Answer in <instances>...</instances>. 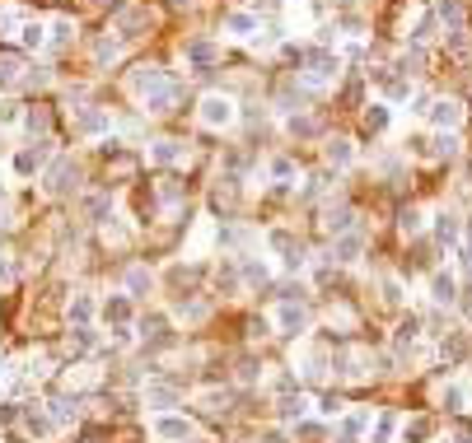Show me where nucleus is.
<instances>
[{
    "label": "nucleus",
    "mask_w": 472,
    "mask_h": 443,
    "mask_svg": "<svg viewBox=\"0 0 472 443\" xmlns=\"http://www.w3.org/2000/svg\"><path fill=\"white\" fill-rule=\"evenodd\" d=\"M281 327H286L290 336H295V332H304V308H295V304H286V308H281Z\"/></svg>",
    "instance_id": "obj_15"
},
{
    "label": "nucleus",
    "mask_w": 472,
    "mask_h": 443,
    "mask_svg": "<svg viewBox=\"0 0 472 443\" xmlns=\"http://www.w3.org/2000/svg\"><path fill=\"white\" fill-rule=\"evenodd\" d=\"M14 79H19V61H14V56H0V84L10 89Z\"/></svg>",
    "instance_id": "obj_19"
},
{
    "label": "nucleus",
    "mask_w": 472,
    "mask_h": 443,
    "mask_svg": "<svg viewBox=\"0 0 472 443\" xmlns=\"http://www.w3.org/2000/svg\"><path fill=\"white\" fill-rule=\"evenodd\" d=\"M38 163H42V150H24V155L14 159V168H19L24 178H28V173H38Z\"/></svg>",
    "instance_id": "obj_17"
},
{
    "label": "nucleus",
    "mask_w": 472,
    "mask_h": 443,
    "mask_svg": "<svg viewBox=\"0 0 472 443\" xmlns=\"http://www.w3.org/2000/svg\"><path fill=\"white\" fill-rule=\"evenodd\" d=\"M75 126L84 131V135H103V131H108V117L99 112V107H79V112H75Z\"/></svg>",
    "instance_id": "obj_6"
},
{
    "label": "nucleus",
    "mask_w": 472,
    "mask_h": 443,
    "mask_svg": "<svg viewBox=\"0 0 472 443\" xmlns=\"http://www.w3.org/2000/svg\"><path fill=\"white\" fill-rule=\"evenodd\" d=\"M201 406L220 416V411H229V397H225V392H206V397H201Z\"/></svg>",
    "instance_id": "obj_22"
},
{
    "label": "nucleus",
    "mask_w": 472,
    "mask_h": 443,
    "mask_svg": "<svg viewBox=\"0 0 472 443\" xmlns=\"http://www.w3.org/2000/svg\"><path fill=\"white\" fill-rule=\"evenodd\" d=\"M24 429L33 434V439H52V434H56V420L47 416V411H38V406H28V411H24Z\"/></svg>",
    "instance_id": "obj_4"
},
{
    "label": "nucleus",
    "mask_w": 472,
    "mask_h": 443,
    "mask_svg": "<svg viewBox=\"0 0 472 443\" xmlns=\"http://www.w3.org/2000/svg\"><path fill=\"white\" fill-rule=\"evenodd\" d=\"M47 416H52L56 425H71V420L79 416V401L75 397H52V401H47Z\"/></svg>",
    "instance_id": "obj_8"
},
{
    "label": "nucleus",
    "mask_w": 472,
    "mask_h": 443,
    "mask_svg": "<svg viewBox=\"0 0 472 443\" xmlns=\"http://www.w3.org/2000/svg\"><path fill=\"white\" fill-rule=\"evenodd\" d=\"M19 42H24L28 52L47 47V28H42V24H24V28H19Z\"/></svg>",
    "instance_id": "obj_13"
},
{
    "label": "nucleus",
    "mask_w": 472,
    "mask_h": 443,
    "mask_svg": "<svg viewBox=\"0 0 472 443\" xmlns=\"http://www.w3.org/2000/svg\"><path fill=\"white\" fill-rule=\"evenodd\" d=\"M10 420H24V411H14V406H0V425H10Z\"/></svg>",
    "instance_id": "obj_29"
},
{
    "label": "nucleus",
    "mask_w": 472,
    "mask_h": 443,
    "mask_svg": "<svg viewBox=\"0 0 472 443\" xmlns=\"http://www.w3.org/2000/svg\"><path fill=\"white\" fill-rule=\"evenodd\" d=\"M229 117H234V107H229V98H220V94H210L206 103H201V122L206 126H225Z\"/></svg>",
    "instance_id": "obj_3"
},
{
    "label": "nucleus",
    "mask_w": 472,
    "mask_h": 443,
    "mask_svg": "<svg viewBox=\"0 0 472 443\" xmlns=\"http://www.w3.org/2000/svg\"><path fill=\"white\" fill-rule=\"evenodd\" d=\"M0 196H5V183H0Z\"/></svg>",
    "instance_id": "obj_34"
},
{
    "label": "nucleus",
    "mask_w": 472,
    "mask_h": 443,
    "mask_svg": "<svg viewBox=\"0 0 472 443\" xmlns=\"http://www.w3.org/2000/svg\"><path fill=\"white\" fill-rule=\"evenodd\" d=\"M341 443H356V439H341Z\"/></svg>",
    "instance_id": "obj_35"
},
{
    "label": "nucleus",
    "mask_w": 472,
    "mask_h": 443,
    "mask_svg": "<svg viewBox=\"0 0 472 443\" xmlns=\"http://www.w3.org/2000/svg\"><path fill=\"white\" fill-rule=\"evenodd\" d=\"M435 122H445V126H449V122H458V107H454V103H435Z\"/></svg>",
    "instance_id": "obj_24"
},
{
    "label": "nucleus",
    "mask_w": 472,
    "mask_h": 443,
    "mask_svg": "<svg viewBox=\"0 0 472 443\" xmlns=\"http://www.w3.org/2000/svg\"><path fill=\"white\" fill-rule=\"evenodd\" d=\"M178 401V388H169V383H150L145 388V406H155V411H169Z\"/></svg>",
    "instance_id": "obj_7"
},
{
    "label": "nucleus",
    "mask_w": 472,
    "mask_h": 443,
    "mask_svg": "<svg viewBox=\"0 0 472 443\" xmlns=\"http://www.w3.org/2000/svg\"><path fill=\"white\" fill-rule=\"evenodd\" d=\"M71 38H75V24H71V19H52V24H47V42H52V47H66Z\"/></svg>",
    "instance_id": "obj_12"
},
{
    "label": "nucleus",
    "mask_w": 472,
    "mask_h": 443,
    "mask_svg": "<svg viewBox=\"0 0 472 443\" xmlns=\"http://www.w3.org/2000/svg\"><path fill=\"white\" fill-rule=\"evenodd\" d=\"M0 378H5V360H0Z\"/></svg>",
    "instance_id": "obj_33"
},
{
    "label": "nucleus",
    "mask_w": 472,
    "mask_h": 443,
    "mask_svg": "<svg viewBox=\"0 0 472 443\" xmlns=\"http://www.w3.org/2000/svg\"><path fill=\"white\" fill-rule=\"evenodd\" d=\"M66 313H71V322H75V327H89V322H94V299H89V294H75Z\"/></svg>",
    "instance_id": "obj_10"
},
{
    "label": "nucleus",
    "mask_w": 472,
    "mask_h": 443,
    "mask_svg": "<svg viewBox=\"0 0 472 443\" xmlns=\"http://www.w3.org/2000/svg\"><path fill=\"white\" fill-rule=\"evenodd\" d=\"M150 159H155V163H178V159H183V145H178V140H155V145H150Z\"/></svg>",
    "instance_id": "obj_11"
},
{
    "label": "nucleus",
    "mask_w": 472,
    "mask_h": 443,
    "mask_svg": "<svg viewBox=\"0 0 472 443\" xmlns=\"http://www.w3.org/2000/svg\"><path fill=\"white\" fill-rule=\"evenodd\" d=\"M425 434H430V425H425V420H417V425H407V439H425Z\"/></svg>",
    "instance_id": "obj_28"
},
{
    "label": "nucleus",
    "mask_w": 472,
    "mask_h": 443,
    "mask_svg": "<svg viewBox=\"0 0 472 443\" xmlns=\"http://www.w3.org/2000/svg\"><path fill=\"white\" fill-rule=\"evenodd\" d=\"M229 33H234V38H243V33H253V14H229Z\"/></svg>",
    "instance_id": "obj_21"
},
{
    "label": "nucleus",
    "mask_w": 472,
    "mask_h": 443,
    "mask_svg": "<svg viewBox=\"0 0 472 443\" xmlns=\"http://www.w3.org/2000/svg\"><path fill=\"white\" fill-rule=\"evenodd\" d=\"M132 89L136 94H155V89H164V75H159V66H140L132 75Z\"/></svg>",
    "instance_id": "obj_9"
},
{
    "label": "nucleus",
    "mask_w": 472,
    "mask_h": 443,
    "mask_svg": "<svg viewBox=\"0 0 472 443\" xmlns=\"http://www.w3.org/2000/svg\"><path fill=\"white\" fill-rule=\"evenodd\" d=\"M304 411H309V401H304V397H286V401H281V416H286V420L304 416Z\"/></svg>",
    "instance_id": "obj_20"
},
{
    "label": "nucleus",
    "mask_w": 472,
    "mask_h": 443,
    "mask_svg": "<svg viewBox=\"0 0 472 443\" xmlns=\"http://www.w3.org/2000/svg\"><path fill=\"white\" fill-rule=\"evenodd\" d=\"M327 155H332V163H346V159H351V150H346V140H337V145H332Z\"/></svg>",
    "instance_id": "obj_27"
},
{
    "label": "nucleus",
    "mask_w": 472,
    "mask_h": 443,
    "mask_svg": "<svg viewBox=\"0 0 472 443\" xmlns=\"http://www.w3.org/2000/svg\"><path fill=\"white\" fill-rule=\"evenodd\" d=\"M215 47H210V42H187V61H192V66H210V61H215Z\"/></svg>",
    "instance_id": "obj_14"
},
{
    "label": "nucleus",
    "mask_w": 472,
    "mask_h": 443,
    "mask_svg": "<svg viewBox=\"0 0 472 443\" xmlns=\"http://www.w3.org/2000/svg\"><path fill=\"white\" fill-rule=\"evenodd\" d=\"M19 112H14V103H0V122H14Z\"/></svg>",
    "instance_id": "obj_32"
},
{
    "label": "nucleus",
    "mask_w": 472,
    "mask_h": 443,
    "mask_svg": "<svg viewBox=\"0 0 472 443\" xmlns=\"http://www.w3.org/2000/svg\"><path fill=\"white\" fill-rule=\"evenodd\" d=\"M169 103H173V89H169V84L155 89V94H145V107H150V112H169Z\"/></svg>",
    "instance_id": "obj_16"
},
{
    "label": "nucleus",
    "mask_w": 472,
    "mask_h": 443,
    "mask_svg": "<svg viewBox=\"0 0 472 443\" xmlns=\"http://www.w3.org/2000/svg\"><path fill=\"white\" fill-rule=\"evenodd\" d=\"M435 299H454V280L449 276H435Z\"/></svg>",
    "instance_id": "obj_25"
},
{
    "label": "nucleus",
    "mask_w": 472,
    "mask_h": 443,
    "mask_svg": "<svg viewBox=\"0 0 472 443\" xmlns=\"http://www.w3.org/2000/svg\"><path fill=\"white\" fill-rule=\"evenodd\" d=\"M10 280H14V266H10V261H0V285H10Z\"/></svg>",
    "instance_id": "obj_31"
},
{
    "label": "nucleus",
    "mask_w": 472,
    "mask_h": 443,
    "mask_svg": "<svg viewBox=\"0 0 472 443\" xmlns=\"http://www.w3.org/2000/svg\"><path fill=\"white\" fill-rule=\"evenodd\" d=\"M337 252H341V261H356V252H360V238H341Z\"/></svg>",
    "instance_id": "obj_23"
},
{
    "label": "nucleus",
    "mask_w": 472,
    "mask_h": 443,
    "mask_svg": "<svg viewBox=\"0 0 472 443\" xmlns=\"http://www.w3.org/2000/svg\"><path fill=\"white\" fill-rule=\"evenodd\" d=\"M19 24V14H14V10H10V5H5V10H0V38H5V33H10V28Z\"/></svg>",
    "instance_id": "obj_26"
},
{
    "label": "nucleus",
    "mask_w": 472,
    "mask_h": 443,
    "mask_svg": "<svg viewBox=\"0 0 472 443\" xmlns=\"http://www.w3.org/2000/svg\"><path fill=\"white\" fill-rule=\"evenodd\" d=\"M103 322L108 327H127V322H132V299H127V294H112L103 304Z\"/></svg>",
    "instance_id": "obj_5"
},
{
    "label": "nucleus",
    "mask_w": 472,
    "mask_h": 443,
    "mask_svg": "<svg viewBox=\"0 0 472 443\" xmlns=\"http://www.w3.org/2000/svg\"><path fill=\"white\" fill-rule=\"evenodd\" d=\"M117 56V42H99V61H112Z\"/></svg>",
    "instance_id": "obj_30"
},
{
    "label": "nucleus",
    "mask_w": 472,
    "mask_h": 443,
    "mask_svg": "<svg viewBox=\"0 0 472 443\" xmlns=\"http://www.w3.org/2000/svg\"><path fill=\"white\" fill-rule=\"evenodd\" d=\"M75 187H79L75 159H56L52 168H47V178H42V191H47V196H66V191H75Z\"/></svg>",
    "instance_id": "obj_1"
},
{
    "label": "nucleus",
    "mask_w": 472,
    "mask_h": 443,
    "mask_svg": "<svg viewBox=\"0 0 472 443\" xmlns=\"http://www.w3.org/2000/svg\"><path fill=\"white\" fill-rule=\"evenodd\" d=\"M150 429H155L159 439H192V425H187L183 416H169V411H159V416L150 420Z\"/></svg>",
    "instance_id": "obj_2"
},
{
    "label": "nucleus",
    "mask_w": 472,
    "mask_h": 443,
    "mask_svg": "<svg viewBox=\"0 0 472 443\" xmlns=\"http://www.w3.org/2000/svg\"><path fill=\"white\" fill-rule=\"evenodd\" d=\"M127 289H132V294H145V289H150V271H145V266H132V276H127Z\"/></svg>",
    "instance_id": "obj_18"
}]
</instances>
